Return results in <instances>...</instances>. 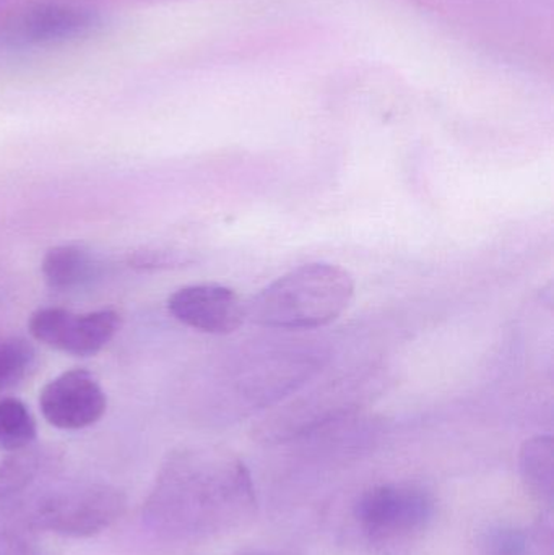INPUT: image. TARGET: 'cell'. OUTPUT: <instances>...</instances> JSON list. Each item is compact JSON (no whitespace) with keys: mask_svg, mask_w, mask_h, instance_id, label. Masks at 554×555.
Masks as SVG:
<instances>
[{"mask_svg":"<svg viewBox=\"0 0 554 555\" xmlns=\"http://www.w3.org/2000/svg\"><path fill=\"white\" fill-rule=\"evenodd\" d=\"M256 512V489L240 456L220 447H185L168 456L143 518L166 540L202 541L243 527Z\"/></svg>","mask_w":554,"mask_h":555,"instance_id":"6da1fadb","label":"cell"},{"mask_svg":"<svg viewBox=\"0 0 554 555\" xmlns=\"http://www.w3.org/2000/svg\"><path fill=\"white\" fill-rule=\"evenodd\" d=\"M355 287L353 276L342 267L306 263L267 284L246 304V315L263 328H321L350 307Z\"/></svg>","mask_w":554,"mask_h":555,"instance_id":"7a4b0ae2","label":"cell"},{"mask_svg":"<svg viewBox=\"0 0 554 555\" xmlns=\"http://www.w3.org/2000/svg\"><path fill=\"white\" fill-rule=\"evenodd\" d=\"M377 382L371 371L353 372L325 382L267 414L254 427V439L269 446L285 443L350 417L370 403L376 393Z\"/></svg>","mask_w":554,"mask_h":555,"instance_id":"3957f363","label":"cell"},{"mask_svg":"<svg viewBox=\"0 0 554 555\" xmlns=\"http://www.w3.org/2000/svg\"><path fill=\"white\" fill-rule=\"evenodd\" d=\"M20 508L36 530L65 538H91L123 517L126 498L114 486L72 482L39 492L31 505Z\"/></svg>","mask_w":554,"mask_h":555,"instance_id":"277c9868","label":"cell"},{"mask_svg":"<svg viewBox=\"0 0 554 555\" xmlns=\"http://www.w3.org/2000/svg\"><path fill=\"white\" fill-rule=\"evenodd\" d=\"M431 492L410 482L368 489L353 508L361 533L373 543H400L420 537L435 518Z\"/></svg>","mask_w":554,"mask_h":555,"instance_id":"5b68a950","label":"cell"},{"mask_svg":"<svg viewBox=\"0 0 554 555\" xmlns=\"http://www.w3.org/2000/svg\"><path fill=\"white\" fill-rule=\"evenodd\" d=\"M100 25L96 10L77 3H46L12 16L0 29V48L35 51L90 35Z\"/></svg>","mask_w":554,"mask_h":555,"instance_id":"8992f818","label":"cell"},{"mask_svg":"<svg viewBox=\"0 0 554 555\" xmlns=\"http://www.w3.org/2000/svg\"><path fill=\"white\" fill-rule=\"evenodd\" d=\"M120 315L116 310L75 313L59 307L38 309L29 317L33 338L65 354L88 358L106 348L119 332Z\"/></svg>","mask_w":554,"mask_h":555,"instance_id":"52a82bcc","label":"cell"},{"mask_svg":"<svg viewBox=\"0 0 554 555\" xmlns=\"http://www.w3.org/2000/svg\"><path fill=\"white\" fill-rule=\"evenodd\" d=\"M39 408L51 426L62 430H80L93 426L106 413L103 387L87 369L62 372L44 385Z\"/></svg>","mask_w":554,"mask_h":555,"instance_id":"ba28073f","label":"cell"},{"mask_svg":"<svg viewBox=\"0 0 554 555\" xmlns=\"http://www.w3.org/2000/svg\"><path fill=\"white\" fill-rule=\"evenodd\" d=\"M168 310L182 325L208 335H231L247 319L236 291L218 283L181 287L169 296Z\"/></svg>","mask_w":554,"mask_h":555,"instance_id":"9c48e42d","label":"cell"},{"mask_svg":"<svg viewBox=\"0 0 554 555\" xmlns=\"http://www.w3.org/2000/svg\"><path fill=\"white\" fill-rule=\"evenodd\" d=\"M96 257L77 244H62L46 253L41 263L42 276L51 289L72 293L83 289L100 275Z\"/></svg>","mask_w":554,"mask_h":555,"instance_id":"30bf717a","label":"cell"},{"mask_svg":"<svg viewBox=\"0 0 554 555\" xmlns=\"http://www.w3.org/2000/svg\"><path fill=\"white\" fill-rule=\"evenodd\" d=\"M519 473L527 491L543 504L554 499V440L537 436L526 440L519 452Z\"/></svg>","mask_w":554,"mask_h":555,"instance_id":"8fae6325","label":"cell"},{"mask_svg":"<svg viewBox=\"0 0 554 555\" xmlns=\"http://www.w3.org/2000/svg\"><path fill=\"white\" fill-rule=\"evenodd\" d=\"M48 452L41 449L18 450L0 462V504L16 501L49 468Z\"/></svg>","mask_w":554,"mask_h":555,"instance_id":"7c38bea8","label":"cell"},{"mask_svg":"<svg viewBox=\"0 0 554 555\" xmlns=\"http://www.w3.org/2000/svg\"><path fill=\"white\" fill-rule=\"evenodd\" d=\"M0 512V555H54L39 538L16 502H7Z\"/></svg>","mask_w":554,"mask_h":555,"instance_id":"4fadbf2b","label":"cell"},{"mask_svg":"<svg viewBox=\"0 0 554 555\" xmlns=\"http://www.w3.org/2000/svg\"><path fill=\"white\" fill-rule=\"evenodd\" d=\"M38 436L35 416L23 401L16 398L0 400V450L18 452L35 443Z\"/></svg>","mask_w":554,"mask_h":555,"instance_id":"5bb4252c","label":"cell"},{"mask_svg":"<svg viewBox=\"0 0 554 555\" xmlns=\"http://www.w3.org/2000/svg\"><path fill=\"white\" fill-rule=\"evenodd\" d=\"M487 555H552V531L539 528L527 533L517 528L494 531L487 544Z\"/></svg>","mask_w":554,"mask_h":555,"instance_id":"9a60e30c","label":"cell"},{"mask_svg":"<svg viewBox=\"0 0 554 555\" xmlns=\"http://www.w3.org/2000/svg\"><path fill=\"white\" fill-rule=\"evenodd\" d=\"M35 364V348L26 339H0V393L25 380Z\"/></svg>","mask_w":554,"mask_h":555,"instance_id":"2e32d148","label":"cell"},{"mask_svg":"<svg viewBox=\"0 0 554 555\" xmlns=\"http://www.w3.org/2000/svg\"><path fill=\"white\" fill-rule=\"evenodd\" d=\"M184 262L185 259H182L179 254L163 253V250H143V253H137L132 259V266L140 269H163V267L181 266Z\"/></svg>","mask_w":554,"mask_h":555,"instance_id":"e0dca14e","label":"cell"},{"mask_svg":"<svg viewBox=\"0 0 554 555\" xmlns=\"http://www.w3.org/2000/svg\"><path fill=\"white\" fill-rule=\"evenodd\" d=\"M244 555H269V554L250 553V554H244Z\"/></svg>","mask_w":554,"mask_h":555,"instance_id":"ac0fdd59","label":"cell"}]
</instances>
